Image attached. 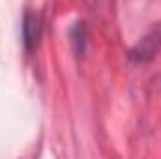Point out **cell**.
<instances>
[{"label": "cell", "mask_w": 161, "mask_h": 159, "mask_svg": "<svg viewBox=\"0 0 161 159\" xmlns=\"http://www.w3.org/2000/svg\"><path fill=\"white\" fill-rule=\"evenodd\" d=\"M161 51V23H158L142 40L129 51V60L135 64H144L156 58Z\"/></svg>", "instance_id": "6da1fadb"}, {"label": "cell", "mask_w": 161, "mask_h": 159, "mask_svg": "<svg viewBox=\"0 0 161 159\" xmlns=\"http://www.w3.org/2000/svg\"><path fill=\"white\" fill-rule=\"evenodd\" d=\"M41 32H43L41 17L36 11H26L25 19H23V45H25L26 52H32L40 45Z\"/></svg>", "instance_id": "7a4b0ae2"}, {"label": "cell", "mask_w": 161, "mask_h": 159, "mask_svg": "<svg viewBox=\"0 0 161 159\" xmlns=\"http://www.w3.org/2000/svg\"><path fill=\"white\" fill-rule=\"evenodd\" d=\"M69 41H71V47L75 51L77 56H82L86 52V43H88V30H86V25L84 23H75L71 28H69Z\"/></svg>", "instance_id": "3957f363"}]
</instances>
